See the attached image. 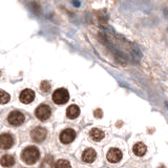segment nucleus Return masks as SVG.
<instances>
[{
  "instance_id": "obj_11",
  "label": "nucleus",
  "mask_w": 168,
  "mask_h": 168,
  "mask_svg": "<svg viewBox=\"0 0 168 168\" xmlns=\"http://www.w3.org/2000/svg\"><path fill=\"white\" fill-rule=\"evenodd\" d=\"M79 115H80V108L78 105L73 104V105L68 106V108L66 111V116L68 119L74 120V119H76V118H78Z\"/></svg>"
},
{
  "instance_id": "obj_17",
  "label": "nucleus",
  "mask_w": 168,
  "mask_h": 168,
  "mask_svg": "<svg viewBox=\"0 0 168 168\" xmlns=\"http://www.w3.org/2000/svg\"><path fill=\"white\" fill-rule=\"evenodd\" d=\"M49 89H51V83L48 81H43L41 83V90L44 93H48Z\"/></svg>"
},
{
  "instance_id": "obj_3",
  "label": "nucleus",
  "mask_w": 168,
  "mask_h": 168,
  "mask_svg": "<svg viewBox=\"0 0 168 168\" xmlns=\"http://www.w3.org/2000/svg\"><path fill=\"white\" fill-rule=\"evenodd\" d=\"M35 115L40 121H46L48 119H49V117L52 115L51 107L48 105H45V104H41V105H39L36 108Z\"/></svg>"
},
{
  "instance_id": "obj_14",
  "label": "nucleus",
  "mask_w": 168,
  "mask_h": 168,
  "mask_svg": "<svg viewBox=\"0 0 168 168\" xmlns=\"http://www.w3.org/2000/svg\"><path fill=\"white\" fill-rule=\"evenodd\" d=\"M89 137L93 141H101L104 138V133L99 128H93L89 131Z\"/></svg>"
},
{
  "instance_id": "obj_13",
  "label": "nucleus",
  "mask_w": 168,
  "mask_h": 168,
  "mask_svg": "<svg viewBox=\"0 0 168 168\" xmlns=\"http://www.w3.org/2000/svg\"><path fill=\"white\" fill-rule=\"evenodd\" d=\"M0 163L3 167H12L15 164V158L11 155H4L0 160Z\"/></svg>"
},
{
  "instance_id": "obj_16",
  "label": "nucleus",
  "mask_w": 168,
  "mask_h": 168,
  "mask_svg": "<svg viewBox=\"0 0 168 168\" xmlns=\"http://www.w3.org/2000/svg\"><path fill=\"white\" fill-rule=\"evenodd\" d=\"M0 98H1V104H7L10 101V95L4 90H0Z\"/></svg>"
},
{
  "instance_id": "obj_8",
  "label": "nucleus",
  "mask_w": 168,
  "mask_h": 168,
  "mask_svg": "<svg viewBox=\"0 0 168 168\" xmlns=\"http://www.w3.org/2000/svg\"><path fill=\"white\" fill-rule=\"evenodd\" d=\"M14 144V139L10 134H2L0 136V148L10 149Z\"/></svg>"
},
{
  "instance_id": "obj_5",
  "label": "nucleus",
  "mask_w": 168,
  "mask_h": 168,
  "mask_svg": "<svg viewBox=\"0 0 168 168\" xmlns=\"http://www.w3.org/2000/svg\"><path fill=\"white\" fill-rule=\"evenodd\" d=\"M24 120H25L24 115L22 114V112H20L18 111H12L9 115V117H7V121H9V123L11 124V125H13V126L21 125V124L24 122Z\"/></svg>"
},
{
  "instance_id": "obj_6",
  "label": "nucleus",
  "mask_w": 168,
  "mask_h": 168,
  "mask_svg": "<svg viewBox=\"0 0 168 168\" xmlns=\"http://www.w3.org/2000/svg\"><path fill=\"white\" fill-rule=\"evenodd\" d=\"M76 139V131L71 128H66L60 134V141L63 144H70Z\"/></svg>"
},
{
  "instance_id": "obj_9",
  "label": "nucleus",
  "mask_w": 168,
  "mask_h": 168,
  "mask_svg": "<svg viewBox=\"0 0 168 168\" xmlns=\"http://www.w3.org/2000/svg\"><path fill=\"white\" fill-rule=\"evenodd\" d=\"M19 99H20V102H22L24 104L31 103V102L34 101V99H35V92L32 89H24V90H22V93H20Z\"/></svg>"
},
{
  "instance_id": "obj_12",
  "label": "nucleus",
  "mask_w": 168,
  "mask_h": 168,
  "mask_svg": "<svg viewBox=\"0 0 168 168\" xmlns=\"http://www.w3.org/2000/svg\"><path fill=\"white\" fill-rule=\"evenodd\" d=\"M133 150L136 156L143 157L146 153V151H147V147H146V145L143 144V143H137V144H134Z\"/></svg>"
},
{
  "instance_id": "obj_1",
  "label": "nucleus",
  "mask_w": 168,
  "mask_h": 168,
  "mask_svg": "<svg viewBox=\"0 0 168 168\" xmlns=\"http://www.w3.org/2000/svg\"><path fill=\"white\" fill-rule=\"evenodd\" d=\"M40 158V151L35 146H29L21 152V159L25 164L32 165L36 163Z\"/></svg>"
},
{
  "instance_id": "obj_10",
  "label": "nucleus",
  "mask_w": 168,
  "mask_h": 168,
  "mask_svg": "<svg viewBox=\"0 0 168 168\" xmlns=\"http://www.w3.org/2000/svg\"><path fill=\"white\" fill-rule=\"evenodd\" d=\"M96 158H97V152L93 148H87L82 155V160L85 163H93Z\"/></svg>"
},
{
  "instance_id": "obj_7",
  "label": "nucleus",
  "mask_w": 168,
  "mask_h": 168,
  "mask_svg": "<svg viewBox=\"0 0 168 168\" xmlns=\"http://www.w3.org/2000/svg\"><path fill=\"white\" fill-rule=\"evenodd\" d=\"M106 158L111 163H119L123 158V155L121 150L118 149V148H111L107 152Z\"/></svg>"
},
{
  "instance_id": "obj_2",
  "label": "nucleus",
  "mask_w": 168,
  "mask_h": 168,
  "mask_svg": "<svg viewBox=\"0 0 168 168\" xmlns=\"http://www.w3.org/2000/svg\"><path fill=\"white\" fill-rule=\"evenodd\" d=\"M70 100V93L65 89H58L53 93V101L57 105H63Z\"/></svg>"
},
{
  "instance_id": "obj_15",
  "label": "nucleus",
  "mask_w": 168,
  "mask_h": 168,
  "mask_svg": "<svg viewBox=\"0 0 168 168\" xmlns=\"http://www.w3.org/2000/svg\"><path fill=\"white\" fill-rule=\"evenodd\" d=\"M71 165L68 161L66 160H59V161L56 162V164H55V167L56 168H66V167H70Z\"/></svg>"
},
{
  "instance_id": "obj_4",
  "label": "nucleus",
  "mask_w": 168,
  "mask_h": 168,
  "mask_svg": "<svg viewBox=\"0 0 168 168\" xmlns=\"http://www.w3.org/2000/svg\"><path fill=\"white\" fill-rule=\"evenodd\" d=\"M46 136H48V131H46V129L44 127H40V126L35 127L31 131V138L37 143L44 141Z\"/></svg>"
}]
</instances>
